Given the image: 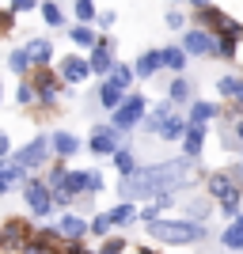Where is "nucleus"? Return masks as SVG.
Returning a JSON list of instances; mask_svg holds the SVG:
<instances>
[{
	"mask_svg": "<svg viewBox=\"0 0 243 254\" xmlns=\"http://www.w3.org/2000/svg\"><path fill=\"white\" fill-rule=\"evenodd\" d=\"M186 175H190V159H171V163H156L145 171H129L122 182V197H160L171 186H182Z\"/></svg>",
	"mask_w": 243,
	"mask_h": 254,
	"instance_id": "1",
	"label": "nucleus"
},
{
	"mask_svg": "<svg viewBox=\"0 0 243 254\" xmlns=\"http://www.w3.org/2000/svg\"><path fill=\"white\" fill-rule=\"evenodd\" d=\"M148 235L160 243H194L201 239V228L186 220H148Z\"/></svg>",
	"mask_w": 243,
	"mask_h": 254,
	"instance_id": "2",
	"label": "nucleus"
},
{
	"mask_svg": "<svg viewBox=\"0 0 243 254\" xmlns=\"http://www.w3.org/2000/svg\"><path fill=\"white\" fill-rule=\"evenodd\" d=\"M141 114H145V99L141 95H129L126 103H118L114 106V126L118 129H129V126H137Z\"/></svg>",
	"mask_w": 243,
	"mask_h": 254,
	"instance_id": "3",
	"label": "nucleus"
},
{
	"mask_svg": "<svg viewBox=\"0 0 243 254\" xmlns=\"http://www.w3.org/2000/svg\"><path fill=\"white\" fill-rule=\"evenodd\" d=\"M209 193H213V197H221L228 212H236V205H240V186H232L228 175H213V179H209Z\"/></svg>",
	"mask_w": 243,
	"mask_h": 254,
	"instance_id": "4",
	"label": "nucleus"
},
{
	"mask_svg": "<svg viewBox=\"0 0 243 254\" xmlns=\"http://www.w3.org/2000/svg\"><path fill=\"white\" fill-rule=\"evenodd\" d=\"M46 156H50V140H46V137H34L31 144L19 152V167L23 171H27V167H42Z\"/></svg>",
	"mask_w": 243,
	"mask_h": 254,
	"instance_id": "5",
	"label": "nucleus"
},
{
	"mask_svg": "<svg viewBox=\"0 0 243 254\" xmlns=\"http://www.w3.org/2000/svg\"><path fill=\"white\" fill-rule=\"evenodd\" d=\"M201 19L213 23V31H221L228 34V38H243V27L236 19H228V15H221V11H209V8H201Z\"/></svg>",
	"mask_w": 243,
	"mask_h": 254,
	"instance_id": "6",
	"label": "nucleus"
},
{
	"mask_svg": "<svg viewBox=\"0 0 243 254\" xmlns=\"http://www.w3.org/2000/svg\"><path fill=\"white\" fill-rule=\"evenodd\" d=\"M201 144H205V126H201V122H190L186 133H182V152H186V156H201Z\"/></svg>",
	"mask_w": 243,
	"mask_h": 254,
	"instance_id": "7",
	"label": "nucleus"
},
{
	"mask_svg": "<svg viewBox=\"0 0 243 254\" xmlns=\"http://www.w3.org/2000/svg\"><path fill=\"white\" fill-rule=\"evenodd\" d=\"M27 205H31L38 216H46V212H50V193H46L42 182H31V186H27Z\"/></svg>",
	"mask_w": 243,
	"mask_h": 254,
	"instance_id": "8",
	"label": "nucleus"
},
{
	"mask_svg": "<svg viewBox=\"0 0 243 254\" xmlns=\"http://www.w3.org/2000/svg\"><path fill=\"white\" fill-rule=\"evenodd\" d=\"M182 50L186 53H213V38L205 31H190V34H182Z\"/></svg>",
	"mask_w": 243,
	"mask_h": 254,
	"instance_id": "9",
	"label": "nucleus"
},
{
	"mask_svg": "<svg viewBox=\"0 0 243 254\" xmlns=\"http://www.w3.org/2000/svg\"><path fill=\"white\" fill-rule=\"evenodd\" d=\"M61 72H65V80H73V84H80L87 72H91V64L87 61H80V57H65L61 61Z\"/></svg>",
	"mask_w": 243,
	"mask_h": 254,
	"instance_id": "10",
	"label": "nucleus"
},
{
	"mask_svg": "<svg viewBox=\"0 0 243 254\" xmlns=\"http://www.w3.org/2000/svg\"><path fill=\"white\" fill-rule=\"evenodd\" d=\"M23 182V167L19 163H4V167H0V193H8L11 186H19Z\"/></svg>",
	"mask_w": 243,
	"mask_h": 254,
	"instance_id": "11",
	"label": "nucleus"
},
{
	"mask_svg": "<svg viewBox=\"0 0 243 254\" xmlns=\"http://www.w3.org/2000/svg\"><path fill=\"white\" fill-rule=\"evenodd\" d=\"M156 68H163V50H148L137 61V76H152Z\"/></svg>",
	"mask_w": 243,
	"mask_h": 254,
	"instance_id": "12",
	"label": "nucleus"
},
{
	"mask_svg": "<svg viewBox=\"0 0 243 254\" xmlns=\"http://www.w3.org/2000/svg\"><path fill=\"white\" fill-rule=\"evenodd\" d=\"M91 72H106V68H110V50H106V42H99L95 50H91Z\"/></svg>",
	"mask_w": 243,
	"mask_h": 254,
	"instance_id": "13",
	"label": "nucleus"
},
{
	"mask_svg": "<svg viewBox=\"0 0 243 254\" xmlns=\"http://www.w3.org/2000/svg\"><path fill=\"white\" fill-rule=\"evenodd\" d=\"M57 232H61V235H73V239H76V235H84V232H87V224H84V220H76V216H61Z\"/></svg>",
	"mask_w": 243,
	"mask_h": 254,
	"instance_id": "14",
	"label": "nucleus"
},
{
	"mask_svg": "<svg viewBox=\"0 0 243 254\" xmlns=\"http://www.w3.org/2000/svg\"><path fill=\"white\" fill-rule=\"evenodd\" d=\"M122 91H126V87H118L114 80H110V84H103V91H99V103L103 106H118L122 103Z\"/></svg>",
	"mask_w": 243,
	"mask_h": 254,
	"instance_id": "15",
	"label": "nucleus"
},
{
	"mask_svg": "<svg viewBox=\"0 0 243 254\" xmlns=\"http://www.w3.org/2000/svg\"><path fill=\"white\" fill-rule=\"evenodd\" d=\"M91 152H114V133L110 129H99L91 137Z\"/></svg>",
	"mask_w": 243,
	"mask_h": 254,
	"instance_id": "16",
	"label": "nucleus"
},
{
	"mask_svg": "<svg viewBox=\"0 0 243 254\" xmlns=\"http://www.w3.org/2000/svg\"><path fill=\"white\" fill-rule=\"evenodd\" d=\"M27 57H31L34 64H46V61H50V42H46V38H38V42H31V50H27Z\"/></svg>",
	"mask_w": 243,
	"mask_h": 254,
	"instance_id": "17",
	"label": "nucleus"
},
{
	"mask_svg": "<svg viewBox=\"0 0 243 254\" xmlns=\"http://www.w3.org/2000/svg\"><path fill=\"white\" fill-rule=\"evenodd\" d=\"M224 247H232V251H243V220H236L228 232H224Z\"/></svg>",
	"mask_w": 243,
	"mask_h": 254,
	"instance_id": "18",
	"label": "nucleus"
},
{
	"mask_svg": "<svg viewBox=\"0 0 243 254\" xmlns=\"http://www.w3.org/2000/svg\"><path fill=\"white\" fill-rule=\"evenodd\" d=\"M65 190H69V193L87 190V171H73V175H65Z\"/></svg>",
	"mask_w": 243,
	"mask_h": 254,
	"instance_id": "19",
	"label": "nucleus"
},
{
	"mask_svg": "<svg viewBox=\"0 0 243 254\" xmlns=\"http://www.w3.org/2000/svg\"><path fill=\"white\" fill-rule=\"evenodd\" d=\"M160 133H163L167 140H179L182 133H186V126H182V118H175V114H171L167 122H163V129H160Z\"/></svg>",
	"mask_w": 243,
	"mask_h": 254,
	"instance_id": "20",
	"label": "nucleus"
},
{
	"mask_svg": "<svg viewBox=\"0 0 243 254\" xmlns=\"http://www.w3.org/2000/svg\"><path fill=\"white\" fill-rule=\"evenodd\" d=\"M53 148L61 152V156H73L76 152V137L73 133H57V137H53Z\"/></svg>",
	"mask_w": 243,
	"mask_h": 254,
	"instance_id": "21",
	"label": "nucleus"
},
{
	"mask_svg": "<svg viewBox=\"0 0 243 254\" xmlns=\"http://www.w3.org/2000/svg\"><path fill=\"white\" fill-rule=\"evenodd\" d=\"M167 118H171V106H152V114H148V129H163Z\"/></svg>",
	"mask_w": 243,
	"mask_h": 254,
	"instance_id": "22",
	"label": "nucleus"
},
{
	"mask_svg": "<svg viewBox=\"0 0 243 254\" xmlns=\"http://www.w3.org/2000/svg\"><path fill=\"white\" fill-rule=\"evenodd\" d=\"M163 64H167V68H175V72H179L182 64H186V50H163Z\"/></svg>",
	"mask_w": 243,
	"mask_h": 254,
	"instance_id": "23",
	"label": "nucleus"
},
{
	"mask_svg": "<svg viewBox=\"0 0 243 254\" xmlns=\"http://www.w3.org/2000/svg\"><path fill=\"white\" fill-rule=\"evenodd\" d=\"M221 91H224V95H236V99L243 103V80H232V76H224V80H221Z\"/></svg>",
	"mask_w": 243,
	"mask_h": 254,
	"instance_id": "24",
	"label": "nucleus"
},
{
	"mask_svg": "<svg viewBox=\"0 0 243 254\" xmlns=\"http://www.w3.org/2000/svg\"><path fill=\"white\" fill-rule=\"evenodd\" d=\"M38 91H42L46 99H53L57 95V80H53L50 72H38Z\"/></svg>",
	"mask_w": 243,
	"mask_h": 254,
	"instance_id": "25",
	"label": "nucleus"
},
{
	"mask_svg": "<svg viewBox=\"0 0 243 254\" xmlns=\"http://www.w3.org/2000/svg\"><path fill=\"white\" fill-rule=\"evenodd\" d=\"M23 254H53L50 239H27V243H23Z\"/></svg>",
	"mask_w": 243,
	"mask_h": 254,
	"instance_id": "26",
	"label": "nucleus"
},
{
	"mask_svg": "<svg viewBox=\"0 0 243 254\" xmlns=\"http://www.w3.org/2000/svg\"><path fill=\"white\" fill-rule=\"evenodd\" d=\"M106 216H110V224H129L133 220V205H118V209L106 212Z\"/></svg>",
	"mask_w": 243,
	"mask_h": 254,
	"instance_id": "27",
	"label": "nucleus"
},
{
	"mask_svg": "<svg viewBox=\"0 0 243 254\" xmlns=\"http://www.w3.org/2000/svg\"><path fill=\"white\" fill-rule=\"evenodd\" d=\"M171 99H175V103H186V99H190V84H186V80H175V84H171Z\"/></svg>",
	"mask_w": 243,
	"mask_h": 254,
	"instance_id": "28",
	"label": "nucleus"
},
{
	"mask_svg": "<svg viewBox=\"0 0 243 254\" xmlns=\"http://www.w3.org/2000/svg\"><path fill=\"white\" fill-rule=\"evenodd\" d=\"M209 118H217V106L213 103H198L194 106V122H209Z\"/></svg>",
	"mask_w": 243,
	"mask_h": 254,
	"instance_id": "29",
	"label": "nucleus"
},
{
	"mask_svg": "<svg viewBox=\"0 0 243 254\" xmlns=\"http://www.w3.org/2000/svg\"><path fill=\"white\" fill-rule=\"evenodd\" d=\"M114 167L122 171V175H129V171H133V152H114Z\"/></svg>",
	"mask_w": 243,
	"mask_h": 254,
	"instance_id": "30",
	"label": "nucleus"
},
{
	"mask_svg": "<svg viewBox=\"0 0 243 254\" xmlns=\"http://www.w3.org/2000/svg\"><path fill=\"white\" fill-rule=\"evenodd\" d=\"M73 42L76 46H95V34L87 31V27H76V31H73Z\"/></svg>",
	"mask_w": 243,
	"mask_h": 254,
	"instance_id": "31",
	"label": "nucleus"
},
{
	"mask_svg": "<svg viewBox=\"0 0 243 254\" xmlns=\"http://www.w3.org/2000/svg\"><path fill=\"white\" fill-rule=\"evenodd\" d=\"M27 61H31L27 50H15V53H11V68H15V72H27Z\"/></svg>",
	"mask_w": 243,
	"mask_h": 254,
	"instance_id": "32",
	"label": "nucleus"
},
{
	"mask_svg": "<svg viewBox=\"0 0 243 254\" xmlns=\"http://www.w3.org/2000/svg\"><path fill=\"white\" fill-rule=\"evenodd\" d=\"M76 15H80V23H87L95 15V4H91V0H80V4H76Z\"/></svg>",
	"mask_w": 243,
	"mask_h": 254,
	"instance_id": "33",
	"label": "nucleus"
},
{
	"mask_svg": "<svg viewBox=\"0 0 243 254\" xmlns=\"http://www.w3.org/2000/svg\"><path fill=\"white\" fill-rule=\"evenodd\" d=\"M42 15H46V23H50V27H57V23H61V8H57V4H46Z\"/></svg>",
	"mask_w": 243,
	"mask_h": 254,
	"instance_id": "34",
	"label": "nucleus"
},
{
	"mask_svg": "<svg viewBox=\"0 0 243 254\" xmlns=\"http://www.w3.org/2000/svg\"><path fill=\"white\" fill-rule=\"evenodd\" d=\"M213 50L221 53V57H232V50H236V38H228V34H224V38H221L217 46H213Z\"/></svg>",
	"mask_w": 243,
	"mask_h": 254,
	"instance_id": "35",
	"label": "nucleus"
},
{
	"mask_svg": "<svg viewBox=\"0 0 243 254\" xmlns=\"http://www.w3.org/2000/svg\"><path fill=\"white\" fill-rule=\"evenodd\" d=\"M110 80H114L118 87H129V80H133V72H129V68H114V76H110Z\"/></svg>",
	"mask_w": 243,
	"mask_h": 254,
	"instance_id": "36",
	"label": "nucleus"
},
{
	"mask_svg": "<svg viewBox=\"0 0 243 254\" xmlns=\"http://www.w3.org/2000/svg\"><path fill=\"white\" fill-rule=\"evenodd\" d=\"M103 186V175L99 171H87V190H99Z\"/></svg>",
	"mask_w": 243,
	"mask_h": 254,
	"instance_id": "37",
	"label": "nucleus"
},
{
	"mask_svg": "<svg viewBox=\"0 0 243 254\" xmlns=\"http://www.w3.org/2000/svg\"><path fill=\"white\" fill-rule=\"evenodd\" d=\"M122 247H126L122 239H110V243H103V254H122Z\"/></svg>",
	"mask_w": 243,
	"mask_h": 254,
	"instance_id": "38",
	"label": "nucleus"
},
{
	"mask_svg": "<svg viewBox=\"0 0 243 254\" xmlns=\"http://www.w3.org/2000/svg\"><path fill=\"white\" fill-rule=\"evenodd\" d=\"M106 228H110V216H99V220L91 224V232H106Z\"/></svg>",
	"mask_w": 243,
	"mask_h": 254,
	"instance_id": "39",
	"label": "nucleus"
},
{
	"mask_svg": "<svg viewBox=\"0 0 243 254\" xmlns=\"http://www.w3.org/2000/svg\"><path fill=\"white\" fill-rule=\"evenodd\" d=\"M34 4H38V0H15V8H19V11H27V8H34Z\"/></svg>",
	"mask_w": 243,
	"mask_h": 254,
	"instance_id": "40",
	"label": "nucleus"
},
{
	"mask_svg": "<svg viewBox=\"0 0 243 254\" xmlns=\"http://www.w3.org/2000/svg\"><path fill=\"white\" fill-rule=\"evenodd\" d=\"M8 156V137H4V133H0V159Z\"/></svg>",
	"mask_w": 243,
	"mask_h": 254,
	"instance_id": "41",
	"label": "nucleus"
},
{
	"mask_svg": "<svg viewBox=\"0 0 243 254\" xmlns=\"http://www.w3.org/2000/svg\"><path fill=\"white\" fill-rule=\"evenodd\" d=\"M69 254H87V251H84V247H69Z\"/></svg>",
	"mask_w": 243,
	"mask_h": 254,
	"instance_id": "42",
	"label": "nucleus"
},
{
	"mask_svg": "<svg viewBox=\"0 0 243 254\" xmlns=\"http://www.w3.org/2000/svg\"><path fill=\"white\" fill-rule=\"evenodd\" d=\"M236 133H240V140H243V122H240V126H236Z\"/></svg>",
	"mask_w": 243,
	"mask_h": 254,
	"instance_id": "43",
	"label": "nucleus"
},
{
	"mask_svg": "<svg viewBox=\"0 0 243 254\" xmlns=\"http://www.w3.org/2000/svg\"><path fill=\"white\" fill-rule=\"evenodd\" d=\"M194 4H205V0H194Z\"/></svg>",
	"mask_w": 243,
	"mask_h": 254,
	"instance_id": "44",
	"label": "nucleus"
},
{
	"mask_svg": "<svg viewBox=\"0 0 243 254\" xmlns=\"http://www.w3.org/2000/svg\"><path fill=\"white\" fill-rule=\"evenodd\" d=\"M145 254H152V251H145Z\"/></svg>",
	"mask_w": 243,
	"mask_h": 254,
	"instance_id": "45",
	"label": "nucleus"
},
{
	"mask_svg": "<svg viewBox=\"0 0 243 254\" xmlns=\"http://www.w3.org/2000/svg\"><path fill=\"white\" fill-rule=\"evenodd\" d=\"M0 243H4V239H0Z\"/></svg>",
	"mask_w": 243,
	"mask_h": 254,
	"instance_id": "46",
	"label": "nucleus"
}]
</instances>
